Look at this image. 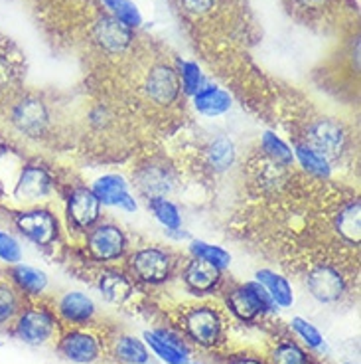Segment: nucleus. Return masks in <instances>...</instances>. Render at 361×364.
I'll return each instance as SVG.
<instances>
[{
	"label": "nucleus",
	"instance_id": "obj_1",
	"mask_svg": "<svg viewBox=\"0 0 361 364\" xmlns=\"http://www.w3.org/2000/svg\"><path fill=\"white\" fill-rule=\"evenodd\" d=\"M227 305L235 317L253 321L267 311H277V303L259 282H249L227 295Z\"/></svg>",
	"mask_w": 361,
	"mask_h": 364
},
{
	"label": "nucleus",
	"instance_id": "obj_2",
	"mask_svg": "<svg viewBox=\"0 0 361 364\" xmlns=\"http://www.w3.org/2000/svg\"><path fill=\"white\" fill-rule=\"evenodd\" d=\"M54 328V313L42 307H28L16 318V337L26 345H42L52 337Z\"/></svg>",
	"mask_w": 361,
	"mask_h": 364
},
{
	"label": "nucleus",
	"instance_id": "obj_3",
	"mask_svg": "<svg viewBox=\"0 0 361 364\" xmlns=\"http://www.w3.org/2000/svg\"><path fill=\"white\" fill-rule=\"evenodd\" d=\"M184 327L194 343L201 346H213L221 337V318L213 307H194L184 317Z\"/></svg>",
	"mask_w": 361,
	"mask_h": 364
},
{
	"label": "nucleus",
	"instance_id": "obj_4",
	"mask_svg": "<svg viewBox=\"0 0 361 364\" xmlns=\"http://www.w3.org/2000/svg\"><path fill=\"white\" fill-rule=\"evenodd\" d=\"M130 269L135 273L136 279L156 285V283H162L170 277L172 259L164 250L146 247L130 257Z\"/></svg>",
	"mask_w": 361,
	"mask_h": 364
},
{
	"label": "nucleus",
	"instance_id": "obj_5",
	"mask_svg": "<svg viewBox=\"0 0 361 364\" xmlns=\"http://www.w3.org/2000/svg\"><path fill=\"white\" fill-rule=\"evenodd\" d=\"M306 141L310 149L318 151L320 155H324L330 161V159H338L342 155L343 146H345V133L335 121L320 119L308 127Z\"/></svg>",
	"mask_w": 361,
	"mask_h": 364
},
{
	"label": "nucleus",
	"instance_id": "obj_6",
	"mask_svg": "<svg viewBox=\"0 0 361 364\" xmlns=\"http://www.w3.org/2000/svg\"><path fill=\"white\" fill-rule=\"evenodd\" d=\"M16 226L38 246H52L57 240V220L48 210H28L16 218Z\"/></svg>",
	"mask_w": 361,
	"mask_h": 364
},
{
	"label": "nucleus",
	"instance_id": "obj_7",
	"mask_svg": "<svg viewBox=\"0 0 361 364\" xmlns=\"http://www.w3.org/2000/svg\"><path fill=\"white\" fill-rule=\"evenodd\" d=\"M91 255L101 262H113L125 254L127 247V237L123 230L113 224H101L87 237Z\"/></svg>",
	"mask_w": 361,
	"mask_h": 364
},
{
	"label": "nucleus",
	"instance_id": "obj_8",
	"mask_svg": "<svg viewBox=\"0 0 361 364\" xmlns=\"http://www.w3.org/2000/svg\"><path fill=\"white\" fill-rule=\"evenodd\" d=\"M308 289L322 303H334L345 293V282L342 273L330 265H318L308 275Z\"/></svg>",
	"mask_w": 361,
	"mask_h": 364
},
{
	"label": "nucleus",
	"instance_id": "obj_9",
	"mask_svg": "<svg viewBox=\"0 0 361 364\" xmlns=\"http://www.w3.org/2000/svg\"><path fill=\"white\" fill-rule=\"evenodd\" d=\"M48 121H50L48 109L36 97H26L24 101H20L12 111V123L16 125L20 133L28 136L42 135L44 129L48 127Z\"/></svg>",
	"mask_w": 361,
	"mask_h": 364
},
{
	"label": "nucleus",
	"instance_id": "obj_10",
	"mask_svg": "<svg viewBox=\"0 0 361 364\" xmlns=\"http://www.w3.org/2000/svg\"><path fill=\"white\" fill-rule=\"evenodd\" d=\"M101 202L89 188H77L67 202V216L77 230H89L99 220Z\"/></svg>",
	"mask_w": 361,
	"mask_h": 364
},
{
	"label": "nucleus",
	"instance_id": "obj_11",
	"mask_svg": "<svg viewBox=\"0 0 361 364\" xmlns=\"http://www.w3.org/2000/svg\"><path fill=\"white\" fill-rule=\"evenodd\" d=\"M93 194L99 198L101 204H107V206H118V208H125L128 212L136 210L135 198L128 194V186L123 176L117 174H107L99 181L93 184Z\"/></svg>",
	"mask_w": 361,
	"mask_h": 364
},
{
	"label": "nucleus",
	"instance_id": "obj_12",
	"mask_svg": "<svg viewBox=\"0 0 361 364\" xmlns=\"http://www.w3.org/2000/svg\"><path fill=\"white\" fill-rule=\"evenodd\" d=\"M146 91L156 103H172L180 93L178 75L170 65H156L146 82Z\"/></svg>",
	"mask_w": 361,
	"mask_h": 364
},
{
	"label": "nucleus",
	"instance_id": "obj_13",
	"mask_svg": "<svg viewBox=\"0 0 361 364\" xmlns=\"http://www.w3.org/2000/svg\"><path fill=\"white\" fill-rule=\"evenodd\" d=\"M60 350L72 363L89 364L97 360V356H99V343H97V338L91 337L87 333L73 331L62 338Z\"/></svg>",
	"mask_w": 361,
	"mask_h": 364
},
{
	"label": "nucleus",
	"instance_id": "obj_14",
	"mask_svg": "<svg viewBox=\"0 0 361 364\" xmlns=\"http://www.w3.org/2000/svg\"><path fill=\"white\" fill-rule=\"evenodd\" d=\"M219 272L216 265L208 264L204 259H191L190 264L184 269V282L190 287V291L198 293V295H206L211 293L219 283Z\"/></svg>",
	"mask_w": 361,
	"mask_h": 364
},
{
	"label": "nucleus",
	"instance_id": "obj_15",
	"mask_svg": "<svg viewBox=\"0 0 361 364\" xmlns=\"http://www.w3.org/2000/svg\"><path fill=\"white\" fill-rule=\"evenodd\" d=\"M130 28L125 26L117 18H103L95 26V40L99 42L103 50L111 54L123 52L130 42Z\"/></svg>",
	"mask_w": 361,
	"mask_h": 364
},
{
	"label": "nucleus",
	"instance_id": "obj_16",
	"mask_svg": "<svg viewBox=\"0 0 361 364\" xmlns=\"http://www.w3.org/2000/svg\"><path fill=\"white\" fill-rule=\"evenodd\" d=\"M50 188H52V181L44 168L26 166L16 184V196L20 200H40V198L48 196Z\"/></svg>",
	"mask_w": 361,
	"mask_h": 364
},
{
	"label": "nucleus",
	"instance_id": "obj_17",
	"mask_svg": "<svg viewBox=\"0 0 361 364\" xmlns=\"http://www.w3.org/2000/svg\"><path fill=\"white\" fill-rule=\"evenodd\" d=\"M138 186L146 196L152 198H164L172 191V174L166 166L154 164L146 166L143 173L138 174Z\"/></svg>",
	"mask_w": 361,
	"mask_h": 364
},
{
	"label": "nucleus",
	"instance_id": "obj_18",
	"mask_svg": "<svg viewBox=\"0 0 361 364\" xmlns=\"http://www.w3.org/2000/svg\"><path fill=\"white\" fill-rule=\"evenodd\" d=\"M60 313L70 323H85V321H89L93 317L95 305L85 293L72 291L64 295L62 301H60Z\"/></svg>",
	"mask_w": 361,
	"mask_h": 364
},
{
	"label": "nucleus",
	"instance_id": "obj_19",
	"mask_svg": "<svg viewBox=\"0 0 361 364\" xmlns=\"http://www.w3.org/2000/svg\"><path fill=\"white\" fill-rule=\"evenodd\" d=\"M194 101H196V109L204 115H209V117H216V115H221L226 113L231 107V97L227 95L226 91L219 90V87H201V90L194 95Z\"/></svg>",
	"mask_w": 361,
	"mask_h": 364
},
{
	"label": "nucleus",
	"instance_id": "obj_20",
	"mask_svg": "<svg viewBox=\"0 0 361 364\" xmlns=\"http://www.w3.org/2000/svg\"><path fill=\"white\" fill-rule=\"evenodd\" d=\"M257 282L261 283L262 287L269 291V295L272 297V301L280 305V307H290L294 303V295H292V289H290L289 282L284 277H280L271 269H261L257 272Z\"/></svg>",
	"mask_w": 361,
	"mask_h": 364
},
{
	"label": "nucleus",
	"instance_id": "obj_21",
	"mask_svg": "<svg viewBox=\"0 0 361 364\" xmlns=\"http://www.w3.org/2000/svg\"><path fill=\"white\" fill-rule=\"evenodd\" d=\"M12 282L18 287V291L26 293V295H40L48 287L45 273L34 269L30 265H16L12 269Z\"/></svg>",
	"mask_w": 361,
	"mask_h": 364
},
{
	"label": "nucleus",
	"instance_id": "obj_22",
	"mask_svg": "<svg viewBox=\"0 0 361 364\" xmlns=\"http://www.w3.org/2000/svg\"><path fill=\"white\" fill-rule=\"evenodd\" d=\"M99 289L103 293V297L111 301V303H123V301H127L130 297L133 285L123 273L107 272L101 275Z\"/></svg>",
	"mask_w": 361,
	"mask_h": 364
},
{
	"label": "nucleus",
	"instance_id": "obj_23",
	"mask_svg": "<svg viewBox=\"0 0 361 364\" xmlns=\"http://www.w3.org/2000/svg\"><path fill=\"white\" fill-rule=\"evenodd\" d=\"M360 228H361V216H360V204H350L348 208L342 210L340 218H338V230L348 242L352 244H360Z\"/></svg>",
	"mask_w": 361,
	"mask_h": 364
},
{
	"label": "nucleus",
	"instance_id": "obj_24",
	"mask_svg": "<svg viewBox=\"0 0 361 364\" xmlns=\"http://www.w3.org/2000/svg\"><path fill=\"white\" fill-rule=\"evenodd\" d=\"M117 356L123 363L128 364H148V360H150L146 346L135 337L118 338Z\"/></svg>",
	"mask_w": 361,
	"mask_h": 364
},
{
	"label": "nucleus",
	"instance_id": "obj_25",
	"mask_svg": "<svg viewBox=\"0 0 361 364\" xmlns=\"http://www.w3.org/2000/svg\"><path fill=\"white\" fill-rule=\"evenodd\" d=\"M145 338L148 346L152 348L156 355L162 358L164 363L168 364H186L188 363V355L186 353H182L178 350L176 346H172L170 343H166L160 335H156V333H145Z\"/></svg>",
	"mask_w": 361,
	"mask_h": 364
},
{
	"label": "nucleus",
	"instance_id": "obj_26",
	"mask_svg": "<svg viewBox=\"0 0 361 364\" xmlns=\"http://www.w3.org/2000/svg\"><path fill=\"white\" fill-rule=\"evenodd\" d=\"M235 161V146L229 139H217L208 151V163L213 171H226Z\"/></svg>",
	"mask_w": 361,
	"mask_h": 364
},
{
	"label": "nucleus",
	"instance_id": "obj_27",
	"mask_svg": "<svg viewBox=\"0 0 361 364\" xmlns=\"http://www.w3.org/2000/svg\"><path fill=\"white\" fill-rule=\"evenodd\" d=\"M296 159L308 173L318 174V176H330V161L308 145L296 146Z\"/></svg>",
	"mask_w": 361,
	"mask_h": 364
},
{
	"label": "nucleus",
	"instance_id": "obj_28",
	"mask_svg": "<svg viewBox=\"0 0 361 364\" xmlns=\"http://www.w3.org/2000/svg\"><path fill=\"white\" fill-rule=\"evenodd\" d=\"M148 206H150V210L154 212V216L158 218V222H160L164 228H168L172 232H174V230H180V212H178V208H176L170 200H166V198H152V200L148 202Z\"/></svg>",
	"mask_w": 361,
	"mask_h": 364
},
{
	"label": "nucleus",
	"instance_id": "obj_29",
	"mask_svg": "<svg viewBox=\"0 0 361 364\" xmlns=\"http://www.w3.org/2000/svg\"><path fill=\"white\" fill-rule=\"evenodd\" d=\"M191 254L196 255L198 259H204L208 264L216 265L217 269H226L227 265L231 264V255L227 254L226 250L206 244V242H194L191 244Z\"/></svg>",
	"mask_w": 361,
	"mask_h": 364
},
{
	"label": "nucleus",
	"instance_id": "obj_30",
	"mask_svg": "<svg viewBox=\"0 0 361 364\" xmlns=\"http://www.w3.org/2000/svg\"><path fill=\"white\" fill-rule=\"evenodd\" d=\"M261 143L262 149H265V153L272 159V163L280 164V166H289V164H292L294 155H292V151L289 149V145H284L279 136L272 135V133H265Z\"/></svg>",
	"mask_w": 361,
	"mask_h": 364
},
{
	"label": "nucleus",
	"instance_id": "obj_31",
	"mask_svg": "<svg viewBox=\"0 0 361 364\" xmlns=\"http://www.w3.org/2000/svg\"><path fill=\"white\" fill-rule=\"evenodd\" d=\"M103 2H105L107 9L115 14V18H117L118 22H123L125 26L133 28L138 26V24H143V16H140L138 9H136L130 0H103Z\"/></svg>",
	"mask_w": 361,
	"mask_h": 364
},
{
	"label": "nucleus",
	"instance_id": "obj_32",
	"mask_svg": "<svg viewBox=\"0 0 361 364\" xmlns=\"http://www.w3.org/2000/svg\"><path fill=\"white\" fill-rule=\"evenodd\" d=\"M20 313L18 293L14 291L10 285L0 283V325L9 323Z\"/></svg>",
	"mask_w": 361,
	"mask_h": 364
},
{
	"label": "nucleus",
	"instance_id": "obj_33",
	"mask_svg": "<svg viewBox=\"0 0 361 364\" xmlns=\"http://www.w3.org/2000/svg\"><path fill=\"white\" fill-rule=\"evenodd\" d=\"M272 364H308V356L294 343H282L272 353Z\"/></svg>",
	"mask_w": 361,
	"mask_h": 364
},
{
	"label": "nucleus",
	"instance_id": "obj_34",
	"mask_svg": "<svg viewBox=\"0 0 361 364\" xmlns=\"http://www.w3.org/2000/svg\"><path fill=\"white\" fill-rule=\"evenodd\" d=\"M290 325H292V328L296 331L298 335L302 337V341H304L310 348H322V346H324V338H322L320 331H318L312 323H308V321H304L302 317H294Z\"/></svg>",
	"mask_w": 361,
	"mask_h": 364
},
{
	"label": "nucleus",
	"instance_id": "obj_35",
	"mask_svg": "<svg viewBox=\"0 0 361 364\" xmlns=\"http://www.w3.org/2000/svg\"><path fill=\"white\" fill-rule=\"evenodd\" d=\"M182 83H184V90L186 93H191L196 95L199 90H201V73H199V68L191 62H182Z\"/></svg>",
	"mask_w": 361,
	"mask_h": 364
},
{
	"label": "nucleus",
	"instance_id": "obj_36",
	"mask_svg": "<svg viewBox=\"0 0 361 364\" xmlns=\"http://www.w3.org/2000/svg\"><path fill=\"white\" fill-rule=\"evenodd\" d=\"M22 257V250H20L18 242L9 234L0 232V259L9 262V264H18Z\"/></svg>",
	"mask_w": 361,
	"mask_h": 364
},
{
	"label": "nucleus",
	"instance_id": "obj_37",
	"mask_svg": "<svg viewBox=\"0 0 361 364\" xmlns=\"http://www.w3.org/2000/svg\"><path fill=\"white\" fill-rule=\"evenodd\" d=\"M180 4L190 14H204L216 4V0H180Z\"/></svg>",
	"mask_w": 361,
	"mask_h": 364
},
{
	"label": "nucleus",
	"instance_id": "obj_38",
	"mask_svg": "<svg viewBox=\"0 0 361 364\" xmlns=\"http://www.w3.org/2000/svg\"><path fill=\"white\" fill-rule=\"evenodd\" d=\"M300 9H310V10H316V9H322L328 0H294Z\"/></svg>",
	"mask_w": 361,
	"mask_h": 364
},
{
	"label": "nucleus",
	"instance_id": "obj_39",
	"mask_svg": "<svg viewBox=\"0 0 361 364\" xmlns=\"http://www.w3.org/2000/svg\"><path fill=\"white\" fill-rule=\"evenodd\" d=\"M231 364H262L261 360H257V358H249V356H239V358H235Z\"/></svg>",
	"mask_w": 361,
	"mask_h": 364
}]
</instances>
